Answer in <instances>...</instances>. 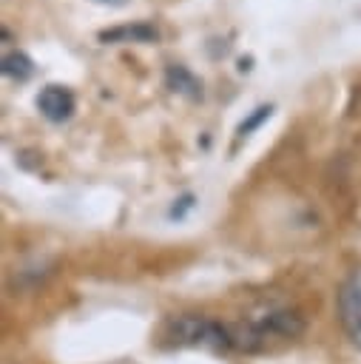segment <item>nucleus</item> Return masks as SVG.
Listing matches in <instances>:
<instances>
[{"label":"nucleus","mask_w":361,"mask_h":364,"mask_svg":"<svg viewBox=\"0 0 361 364\" xmlns=\"http://www.w3.org/2000/svg\"><path fill=\"white\" fill-rule=\"evenodd\" d=\"M173 338L179 344H213V347H227V330L210 318L199 316H182L173 321Z\"/></svg>","instance_id":"obj_1"},{"label":"nucleus","mask_w":361,"mask_h":364,"mask_svg":"<svg viewBox=\"0 0 361 364\" xmlns=\"http://www.w3.org/2000/svg\"><path fill=\"white\" fill-rule=\"evenodd\" d=\"M338 316L341 324L347 330V336L352 338L355 347H361V270H355L338 293Z\"/></svg>","instance_id":"obj_2"},{"label":"nucleus","mask_w":361,"mask_h":364,"mask_svg":"<svg viewBox=\"0 0 361 364\" xmlns=\"http://www.w3.org/2000/svg\"><path fill=\"white\" fill-rule=\"evenodd\" d=\"M37 111L48 122H65L74 114V94L65 85H45L37 94Z\"/></svg>","instance_id":"obj_3"},{"label":"nucleus","mask_w":361,"mask_h":364,"mask_svg":"<svg viewBox=\"0 0 361 364\" xmlns=\"http://www.w3.org/2000/svg\"><path fill=\"white\" fill-rule=\"evenodd\" d=\"M97 37L99 43H156L159 31L151 23H122L114 28H102Z\"/></svg>","instance_id":"obj_4"},{"label":"nucleus","mask_w":361,"mask_h":364,"mask_svg":"<svg viewBox=\"0 0 361 364\" xmlns=\"http://www.w3.org/2000/svg\"><path fill=\"white\" fill-rule=\"evenodd\" d=\"M165 85L173 94H182L188 100H202V82L185 65H179V63H173V65L165 68Z\"/></svg>","instance_id":"obj_5"},{"label":"nucleus","mask_w":361,"mask_h":364,"mask_svg":"<svg viewBox=\"0 0 361 364\" xmlns=\"http://www.w3.org/2000/svg\"><path fill=\"white\" fill-rule=\"evenodd\" d=\"M3 74L11 77V80H17V82H23V80H28L34 74V63L23 51H9L3 57Z\"/></svg>","instance_id":"obj_6"},{"label":"nucleus","mask_w":361,"mask_h":364,"mask_svg":"<svg viewBox=\"0 0 361 364\" xmlns=\"http://www.w3.org/2000/svg\"><path fill=\"white\" fill-rule=\"evenodd\" d=\"M270 114H273V105H259V108H253V114H250L247 119H242V122H239L236 136H239V139L250 136V134H253V131H256V128H259V125H262V122H264Z\"/></svg>","instance_id":"obj_7"},{"label":"nucleus","mask_w":361,"mask_h":364,"mask_svg":"<svg viewBox=\"0 0 361 364\" xmlns=\"http://www.w3.org/2000/svg\"><path fill=\"white\" fill-rule=\"evenodd\" d=\"M94 3H99V6H111V9H119V6H128L131 0H94Z\"/></svg>","instance_id":"obj_8"}]
</instances>
